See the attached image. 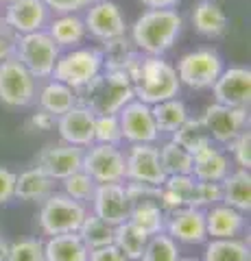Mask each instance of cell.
Returning a JSON list of instances; mask_svg holds the SVG:
<instances>
[{
    "mask_svg": "<svg viewBox=\"0 0 251 261\" xmlns=\"http://www.w3.org/2000/svg\"><path fill=\"white\" fill-rule=\"evenodd\" d=\"M184 18L177 9H147L129 27V37L142 55L164 57L177 44Z\"/></svg>",
    "mask_w": 251,
    "mask_h": 261,
    "instance_id": "1",
    "label": "cell"
},
{
    "mask_svg": "<svg viewBox=\"0 0 251 261\" xmlns=\"http://www.w3.org/2000/svg\"><path fill=\"white\" fill-rule=\"evenodd\" d=\"M129 81L133 85L135 100L144 105H157L162 100L179 96L181 83L177 79V70L173 63H168L164 57L140 55L135 63L127 72Z\"/></svg>",
    "mask_w": 251,
    "mask_h": 261,
    "instance_id": "2",
    "label": "cell"
},
{
    "mask_svg": "<svg viewBox=\"0 0 251 261\" xmlns=\"http://www.w3.org/2000/svg\"><path fill=\"white\" fill-rule=\"evenodd\" d=\"M133 85L125 72H99L90 83L77 89V102L94 116H118L127 102L133 100Z\"/></svg>",
    "mask_w": 251,
    "mask_h": 261,
    "instance_id": "3",
    "label": "cell"
},
{
    "mask_svg": "<svg viewBox=\"0 0 251 261\" xmlns=\"http://www.w3.org/2000/svg\"><path fill=\"white\" fill-rule=\"evenodd\" d=\"M61 55V48L53 42V37L42 31L24 33L15 37V59L27 68L35 79H51L53 68Z\"/></svg>",
    "mask_w": 251,
    "mask_h": 261,
    "instance_id": "4",
    "label": "cell"
},
{
    "mask_svg": "<svg viewBox=\"0 0 251 261\" xmlns=\"http://www.w3.org/2000/svg\"><path fill=\"white\" fill-rule=\"evenodd\" d=\"M103 72V57L99 48H70L68 53L59 55L57 63L53 68V79L66 83L77 92L83 85H87L90 81Z\"/></svg>",
    "mask_w": 251,
    "mask_h": 261,
    "instance_id": "5",
    "label": "cell"
},
{
    "mask_svg": "<svg viewBox=\"0 0 251 261\" xmlns=\"http://www.w3.org/2000/svg\"><path fill=\"white\" fill-rule=\"evenodd\" d=\"M223 68H225V61L214 48L190 50L175 65L179 83L190 89H212L216 79L221 76Z\"/></svg>",
    "mask_w": 251,
    "mask_h": 261,
    "instance_id": "6",
    "label": "cell"
},
{
    "mask_svg": "<svg viewBox=\"0 0 251 261\" xmlns=\"http://www.w3.org/2000/svg\"><path fill=\"white\" fill-rule=\"evenodd\" d=\"M87 216V209L83 202L72 200L66 194L53 192L46 200H42L39 209V228L46 235H59V233H75Z\"/></svg>",
    "mask_w": 251,
    "mask_h": 261,
    "instance_id": "7",
    "label": "cell"
},
{
    "mask_svg": "<svg viewBox=\"0 0 251 261\" xmlns=\"http://www.w3.org/2000/svg\"><path fill=\"white\" fill-rule=\"evenodd\" d=\"M35 96V76L15 57L0 61V102L11 109H20L29 107Z\"/></svg>",
    "mask_w": 251,
    "mask_h": 261,
    "instance_id": "8",
    "label": "cell"
},
{
    "mask_svg": "<svg viewBox=\"0 0 251 261\" xmlns=\"http://www.w3.org/2000/svg\"><path fill=\"white\" fill-rule=\"evenodd\" d=\"M81 170L96 183H125V152L120 146L92 144L83 150Z\"/></svg>",
    "mask_w": 251,
    "mask_h": 261,
    "instance_id": "9",
    "label": "cell"
},
{
    "mask_svg": "<svg viewBox=\"0 0 251 261\" xmlns=\"http://www.w3.org/2000/svg\"><path fill=\"white\" fill-rule=\"evenodd\" d=\"M125 181L162 187L166 172L159 163V146L129 144V150L125 152Z\"/></svg>",
    "mask_w": 251,
    "mask_h": 261,
    "instance_id": "10",
    "label": "cell"
},
{
    "mask_svg": "<svg viewBox=\"0 0 251 261\" xmlns=\"http://www.w3.org/2000/svg\"><path fill=\"white\" fill-rule=\"evenodd\" d=\"M118 122H120V130H123V142L157 144L162 137V133L155 126V120H153L151 105H144L135 100V98L118 111Z\"/></svg>",
    "mask_w": 251,
    "mask_h": 261,
    "instance_id": "11",
    "label": "cell"
},
{
    "mask_svg": "<svg viewBox=\"0 0 251 261\" xmlns=\"http://www.w3.org/2000/svg\"><path fill=\"white\" fill-rule=\"evenodd\" d=\"M201 120H203L212 142L225 146L238 133L249 128V109L227 107V105L214 102V105H210V107H206Z\"/></svg>",
    "mask_w": 251,
    "mask_h": 261,
    "instance_id": "12",
    "label": "cell"
},
{
    "mask_svg": "<svg viewBox=\"0 0 251 261\" xmlns=\"http://www.w3.org/2000/svg\"><path fill=\"white\" fill-rule=\"evenodd\" d=\"M83 24H85L87 35H92L99 42L127 35L129 31V24L125 20L123 11H120V7L116 3H111V0H94L85 9Z\"/></svg>",
    "mask_w": 251,
    "mask_h": 261,
    "instance_id": "13",
    "label": "cell"
},
{
    "mask_svg": "<svg viewBox=\"0 0 251 261\" xmlns=\"http://www.w3.org/2000/svg\"><path fill=\"white\" fill-rule=\"evenodd\" d=\"M214 102L227 105V107L249 109L251 102V70L245 65H232L223 68L221 76L212 85Z\"/></svg>",
    "mask_w": 251,
    "mask_h": 261,
    "instance_id": "14",
    "label": "cell"
},
{
    "mask_svg": "<svg viewBox=\"0 0 251 261\" xmlns=\"http://www.w3.org/2000/svg\"><path fill=\"white\" fill-rule=\"evenodd\" d=\"M164 231L171 235L177 244H188V246H197V244L208 242L206 231V209L199 207H181L166 214V226Z\"/></svg>",
    "mask_w": 251,
    "mask_h": 261,
    "instance_id": "15",
    "label": "cell"
},
{
    "mask_svg": "<svg viewBox=\"0 0 251 261\" xmlns=\"http://www.w3.org/2000/svg\"><path fill=\"white\" fill-rule=\"evenodd\" d=\"M90 202L94 207V216H99L111 226L129 220L131 200H129L127 187L123 183H96Z\"/></svg>",
    "mask_w": 251,
    "mask_h": 261,
    "instance_id": "16",
    "label": "cell"
},
{
    "mask_svg": "<svg viewBox=\"0 0 251 261\" xmlns=\"http://www.w3.org/2000/svg\"><path fill=\"white\" fill-rule=\"evenodd\" d=\"M81 163H83V148L66 142L46 146L37 157V168L44 170L53 181H63L66 176L79 172Z\"/></svg>",
    "mask_w": 251,
    "mask_h": 261,
    "instance_id": "17",
    "label": "cell"
},
{
    "mask_svg": "<svg viewBox=\"0 0 251 261\" xmlns=\"http://www.w3.org/2000/svg\"><path fill=\"white\" fill-rule=\"evenodd\" d=\"M5 22L15 35L33 33L46 29L51 20V9L46 7L44 0H13L5 5Z\"/></svg>",
    "mask_w": 251,
    "mask_h": 261,
    "instance_id": "18",
    "label": "cell"
},
{
    "mask_svg": "<svg viewBox=\"0 0 251 261\" xmlns=\"http://www.w3.org/2000/svg\"><path fill=\"white\" fill-rule=\"evenodd\" d=\"M94 122H96L94 113L87 107H83V105L77 102L72 109L57 116L55 126L59 130L61 142L87 148V146L94 144Z\"/></svg>",
    "mask_w": 251,
    "mask_h": 261,
    "instance_id": "19",
    "label": "cell"
},
{
    "mask_svg": "<svg viewBox=\"0 0 251 261\" xmlns=\"http://www.w3.org/2000/svg\"><path fill=\"white\" fill-rule=\"evenodd\" d=\"M206 231L208 240L240 238L247 231V216L230 205H212L206 209Z\"/></svg>",
    "mask_w": 251,
    "mask_h": 261,
    "instance_id": "20",
    "label": "cell"
},
{
    "mask_svg": "<svg viewBox=\"0 0 251 261\" xmlns=\"http://www.w3.org/2000/svg\"><path fill=\"white\" fill-rule=\"evenodd\" d=\"M230 172H232L230 154L223 148H216V144H210L203 150L192 154V176L197 181L221 183Z\"/></svg>",
    "mask_w": 251,
    "mask_h": 261,
    "instance_id": "21",
    "label": "cell"
},
{
    "mask_svg": "<svg viewBox=\"0 0 251 261\" xmlns=\"http://www.w3.org/2000/svg\"><path fill=\"white\" fill-rule=\"evenodd\" d=\"M190 20H192L194 31L208 39H216V37L225 35V31L230 27L227 13H225V9L216 0H199V3L192 7Z\"/></svg>",
    "mask_w": 251,
    "mask_h": 261,
    "instance_id": "22",
    "label": "cell"
},
{
    "mask_svg": "<svg viewBox=\"0 0 251 261\" xmlns=\"http://www.w3.org/2000/svg\"><path fill=\"white\" fill-rule=\"evenodd\" d=\"M46 33L59 48H77L87 37L83 18L79 13H55V18L46 24Z\"/></svg>",
    "mask_w": 251,
    "mask_h": 261,
    "instance_id": "23",
    "label": "cell"
},
{
    "mask_svg": "<svg viewBox=\"0 0 251 261\" xmlns=\"http://www.w3.org/2000/svg\"><path fill=\"white\" fill-rule=\"evenodd\" d=\"M99 50H101V57H103V70L125 72V74L129 72V68L135 63L138 57L142 55L133 46V42H131V37L129 35L105 39Z\"/></svg>",
    "mask_w": 251,
    "mask_h": 261,
    "instance_id": "24",
    "label": "cell"
},
{
    "mask_svg": "<svg viewBox=\"0 0 251 261\" xmlns=\"http://www.w3.org/2000/svg\"><path fill=\"white\" fill-rule=\"evenodd\" d=\"M53 192H55V181L37 166L22 172L20 176H15L13 198H20L27 202H42Z\"/></svg>",
    "mask_w": 251,
    "mask_h": 261,
    "instance_id": "25",
    "label": "cell"
},
{
    "mask_svg": "<svg viewBox=\"0 0 251 261\" xmlns=\"http://www.w3.org/2000/svg\"><path fill=\"white\" fill-rule=\"evenodd\" d=\"M90 250L81 242L79 233H59L51 235L44 242V259L46 261H87Z\"/></svg>",
    "mask_w": 251,
    "mask_h": 261,
    "instance_id": "26",
    "label": "cell"
},
{
    "mask_svg": "<svg viewBox=\"0 0 251 261\" xmlns=\"http://www.w3.org/2000/svg\"><path fill=\"white\" fill-rule=\"evenodd\" d=\"M221 190H223V205H230L234 209L249 214L251 209V174L249 170H232L221 181Z\"/></svg>",
    "mask_w": 251,
    "mask_h": 261,
    "instance_id": "27",
    "label": "cell"
},
{
    "mask_svg": "<svg viewBox=\"0 0 251 261\" xmlns=\"http://www.w3.org/2000/svg\"><path fill=\"white\" fill-rule=\"evenodd\" d=\"M37 100H39V109L53 113V116L57 118L77 105V92L72 87H68L66 83H61V81L53 79L42 87Z\"/></svg>",
    "mask_w": 251,
    "mask_h": 261,
    "instance_id": "28",
    "label": "cell"
},
{
    "mask_svg": "<svg viewBox=\"0 0 251 261\" xmlns=\"http://www.w3.org/2000/svg\"><path fill=\"white\" fill-rule=\"evenodd\" d=\"M129 222H131L138 231H142L147 238L157 235L164 231L166 226V211L159 207V202L147 200V202H135L129 211Z\"/></svg>",
    "mask_w": 251,
    "mask_h": 261,
    "instance_id": "29",
    "label": "cell"
},
{
    "mask_svg": "<svg viewBox=\"0 0 251 261\" xmlns=\"http://www.w3.org/2000/svg\"><path fill=\"white\" fill-rule=\"evenodd\" d=\"M151 113H153V120H155L157 130L159 133H168V135H173L190 118L186 102L177 96L168 98V100H162L157 105H151Z\"/></svg>",
    "mask_w": 251,
    "mask_h": 261,
    "instance_id": "30",
    "label": "cell"
},
{
    "mask_svg": "<svg viewBox=\"0 0 251 261\" xmlns=\"http://www.w3.org/2000/svg\"><path fill=\"white\" fill-rule=\"evenodd\" d=\"M171 140H173L177 146H181L184 150H188L190 154L203 150L206 146H210V144H214L201 118H199V120L188 118V120H186L184 124L171 135Z\"/></svg>",
    "mask_w": 251,
    "mask_h": 261,
    "instance_id": "31",
    "label": "cell"
},
{
    "mask_svg": "<svg viewBox=\"0 0 251 261\" xmlns=\"http://www.w3.org/2000/svg\"><path fill=\"white\" fill-rule=\"evenodd\" d=\"M203 261H251L249 244L242 242L240 238H210V242H206Z\"/></svg>",
    "mask_w": 251,
    "mask_h": 261,
    "instance_id": "32",
    "label": "cell"
},
{
    "mask_svg": "<svg viewBox=\"0 0 251 261\" xmlns=\"http://www.w3.org/2000/svg\"><path fill=\"white\" fill-rule=\"evenodd\" d=\"M81 242L87 246V250L107 246V244H114V226L107 224L105 220H101L99 216L87 214L83 218V222L77 228Z\"/></svg>",
    "mask_w": 251,
    "mask_h": 261,
    "instance_id": "33",
    "label": "cell"
},
{
    "mask_svg": "<svg viewBox=\"0 0 251 261\" xmlns=\"http://www.w3.org/2000/svg\"><path fill=\"white\" fill-rule=\"evenodd\" d=\"M147 240H149L147 235H144L142 231H138L129 220H125V222L114 226V246L131 261H138L142 257L144 246H147Z\"/></svg>",
    "mask_w": 251,
    "mask_h": 261,
    "instance_id": "34",
    "label": "cell"
},
{
    "mask_svg": "<svg viewBox=\"0 0 251 261\" xmlns=\"http://www.w3.org/2000/svg\"><path fill=\"white\" fill-rule=\"evenodd\" d=\"M159 163L164 168L166 176L173 174H192V154L177 146L173 140L162 144L159 148Z\"/></svg>",
    "mask_w": 251,
    "mask_h": 261,
    "instance_id": "35",
    "label": "cell"
},
{
    "mask_svg": "<svg viewBox=\"0 0 251 261\" xmlns=\"http://www.w3.org/2000/svg\"><path fill=\"white\" fill-rule=\"evenodd\" d=\"M177 259H179V244L166 231H162L147 240L144 252L138 261H177Z\"/></svg>",
    "mask_w": 251,
    "mask_h": 261,
    "instance_id": "36",
    "label": "cell"
},
{
    "mask_svg": "<svg viewBox=\"0 0 251 261\" xmlns=\"http://www.w3.org/2000/svg\"><path fill=\"white\" fill-rule=\"evenodd\" d=\"M61 183H63V194L79 202H90L94 196V190H96V181L90 174H85L83 170L66 176Z\"/></svg>",
    "mask_w": 251,
    "mask_h": 261,
    "instance_id": "37",
    "label": "cell"
},
{
    "mask_svg": "<svg viewBox=\"0 0 251 261\" xmlns=\"http://www.w3.org/2000/svg\"><path fill=\"white\" fill-rule=\"evenodd\" d=\"M123 130H120L118 116H96L94 122V144H109L120 146Z\"/></svg>",
    "mask_w": 251,
    "mask_h": 261,
    "instance_id": "38",
    "label": "cell"
},
{
    "mask_svg": "<svg viewBox=\"0 0 251 261\" xmlns=\"http://www.w3.org/2000/svg\"><path fill=\"white\" fill-rule=\"evenodd\" d=\"M194 183H197V178L192 174H173V176H166V181L162 183V187H164L166 192H171L184 207H192Z\"/></svg>",
    "mask_w": 251,
    "mask_h": 261,
    "instance_id": "39",
    "label": "cell"
},
{
    "mask_svg": "<svg viewBox=\"0 0 251 261\" xmlns=\"http://www.w3.org/2000/svg\"><path fill=\"white\" fill-rule=\"evenodd\" d=\"M7 261H46L44 259V242L37 238H24L9 246Z\"/></svg>",
    "mask_w": 251,
    "mask_h": 261,
    "instance_id": "40",
    "label": "cell"
},
{
    "mask_svg": "<svg viewBox=\"0 0 251 261\" xmlns=\"http://www.w3.org/2000/svg\"><path fill=\"white\" fill-rule=\"evenodd\" d=\"M225 148H227V152H232V159L238 168L242 170L251 168V130L249 128H245L232 142L225 144Z\"/></svg>",
    "mask_w": 251,
    "mask_h": 261,
    "instance_id": "41",
    "label": "cell"
},
{
    "mask_svg": "<svg viewBox=\"0 0 251 261\" xmlns=\"http://www.w3.org/2000/svg\"><path fill=\"white\" fill-rule=\"evenodd\" d=\"M221 200H223L221 183H210V181H197V183H194L192 207L208 209V207H212V205H218Z\"/></svg>",
    "mask_w": 251,
    "mask_h": 261,
    "instance_id": "42",
    "label": "cell"
},
{
    "mask_svg": "<svg viewBox=\"0 0 251 261\" xmlns=\"http://www.w3.org/2000/svg\"><path fill=\"white\" fill-rule=\"evenodd\" d=\"M125 187H127V194H129V200H131V205H135V202H147V200L159 202L162 187H157V185H147V183H133V181H129Z\"/></svg>",
    "mask_w": 251,
    "mask_h": 261,
    "instance_id": "43",
    "label": "cell"
},
{
    "mask_svg": "<svg viewBox=\"0 0 251 261\" xmlns=\"http://www.w3.org/2000/svg\"><path fill=\"white\" fill-rule=\"evenodd\" d=\"M44 3L53 13H81L94 0H44Z\"/></svg>",
    "mask_w": 251,
    "mask_h": 261,
    "instance_id": "44",
    "label": "cell"
},
{
    "mask_svg": "<svg viewBox=\"0 0 251 261\" xmlns=\"http://www.w3.org/2000/svg\"><path fill=\"white\" fill-rule=\"evenodd\" d=\"M15 176L11 170H7L0 166V205L13 200V190H15Z\"/></svg>",
    "mask_w": 251,
    "mask_h": 261,
    "instance_id": "45",
    "label": "cell"
},
{
    "mask_svg": "<svg viewBox=\"0 0 251 261\" xmlns=\"http://www.w3.org/2000/svg\"><path fill=\"white\" fill-rule=\"evenodd\" d=\"M87 261H131V259H127L123 252L114 246V244H107V246L90 250V257H87Z\"/></svg>",
    "mask_w": 251,
    "mask_h": 261,
    "instance_id": "46",
    "label": "cell"
},
{
    "mask_svg": "<svg viewBox=\"0 0 251 261\" xmlns=\"http://www.w3.org/2000/svg\"><path fill=\"white\" fill-rule=\"evenodd\" d=\"M55 122H57V118L53 116V113H48L44 109H39L37 113H33L29 120V130H37V133H46V130H51L55 126Z\"/></svg>",
    "mask_w": 251,
    "mask_h": 261,
    "instance_id": "47",
    "label": "cell"
},
{
    "mask_svg": "<svg viewBox=\"0 0 251 261\" xmlns=\"http://www.w3.org/2000/svg\"><path fill=\"white\" fill-rule=\"evenodd\" d=\"M15 33L9 29L5 33H0V61L5 59H11V57L15 55Z\"/></svg>",
    "mask_w": 251,
    "mask_h": 261,
    "instance_id": "48",
    "label": "cell"
},
{
    "mask_svg": "<svg viewBox=\"0 0 251 261\" xmlns=\"http://www.w3.org/2000/svg\"><path fill=\"white\" fill-rule=\"evenodd\" d=\"M147 9H177L179 0H140Z\"/></svg>",
    "mask_w": 251,
    "mask_h": 261,
    "instance_id": "49",
    "label": "cell"
},
{
    "mask_svg": "<svg viewBox=\"0 0 251 261\" xmlns=\"http://www.w3.org/2000/svg\"><path fill=\"white\" fill-rule=\"evenodd\" d=\"M9 246H11L9 242L0 238V261H7V257H9Z\"/></svg>",
    "mask_w": 251,
    "mask_h": 261,
    "instance_id": "50",
    "label": "cell"
},
{
    "mask_svg": "<svg viewBox=\"0 0 251 261\" xmlns=\"http://www.w3.org/2000/svg\"><path fill=\"white\" fill-rule=\"evenodd\" d=\"M5 31H9V27H7V22H5V15L0 13V33H5Z\"/></svg>",
    "mask_w": 251,
    "mask_h": 261,
    "instance_id": "51",
    "label": "cell"
},
{
    "mask_svg": "<svg viewBox=\"0 0 251 261\" xmlns=\"http://www.w3.org/2000/svg\"><path fill=\"white\" fill-rule=\"evenodd\" d=\"M177 261H199V259H194V257H186V259H181V257H179Z\"/></svg>",
    "mask_w": 251,
    "mask_h": 261,
    "instance_id": "52",
    "label": "cell"
},
{
    "mask_svg": "<svg viewBox=\"0 0 251 261\" xmlns=\"http://www.w3.org/2000/svg\"><path fill=\"white\" fill-rule=\"evenodd\" d=\"M9 3H13V0H0V5H3V7H5V5H9Z\"/></svg>",
    "mask_w": 251,
    "mask_h": 261,
    "instance_id": "53",
    "label": "cell"
}]
</instances>
